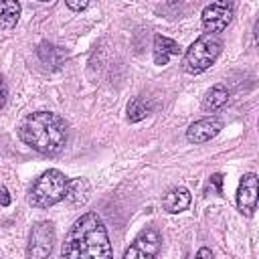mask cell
<instances>
[{"label":"cell","instance_id":"6da1fadb","mask_svg":"<svg viewBox=\"0 0 259 259\" xmlns=\"http://www.w3.org/2000/svg\"><path fill=\"white\" fill-rule=\"evenodd\" d=\"M63 257L71 259H95V257H111V245L107 237V229L97 212H85L81 214L71 231L67 233V239L63 243Z\"/></svg>","mask_w":259,"mask_h":259},{"label":"cell","instance_id":"7a4b0ae2","mask_svg":"<svg viewBox=\"0 0 259 259\" xmlns=\"http://www.w3.org/2000/svg\"><path fill=\"white\" fill-rule=\"evenodd\" d=\"M18 136L38 154L55 156L67 144V123L53 111H34L20 121Z\"/></svg>","mask_w":259,"mask_h":259},{"label":"cell","instance_id":"3957f363","mask_svg":"<svg viewBox=\"0 0 259 259\" xmlns=\"http://www.w3.org/2000/svg\"><path fill=\"white\" fill-rule=\"evenodd\" d=\"M67 184H69V178L61 170L51 168L34 180V184L28 192V202L34 208H49L65 198Z\"/></svg>","mask_w":259,"mask_h":259},{"label":"cell","instance_id":"277c9868","mask_svg":"<svg viewBox=\"0 0 259 259\" xmlns=\"http://www.w3.org/2000/svg\"><path fill=\"white\" fill-rule=\"evenodd\" d=\"M221 49H223V40H221L219 34L206 32V34L198 36L186 49L184 59H182V69L186 73H190V75L206 71L217 61V57L221 55Z\"/></svg>","mask_w":259,"mask_h":259},{"label":"cell","instance_id":"5b68a950","mask_svg":"<svg viewBox=\"0 0 259 259\" xmlns=\"http://www.w3.org/2000/svg\"><path fill=\"white\" fill-rule=\"evenodd\" d=\"M53 245H55V227L49 221H40L30 229L26 255L32 259H42L51 255Z\"/></svg>","mask_w":259,"mask_h":259},{"label":"cell","instance_id":"8992f818","mask_svg":"<svg viewBox=\"0 0 259 259\" xmlns=\"http://www.w3.org/2000/svg\"><path fill=\"white\" fill-rule=\"evenodd\" d=\"M162 245V237L158 229H144L134 243L123 251V259H152L158 255Z\"/></svg>","mask_w":259,"mask_h":259},{"label":"cell","instance_id":"52a82bcc","mask_svg":"<svg viewBox=\"0 0 259 259\" xmlns=\"http://www.w3.org/2000/svg\"><path fill=\"white\" fill-rule=\"evenodd\" d=\"M233 20V2L231 0H214L202 10V26L206 32H223Z\"/></svg>","mask_w":259,"mask_h":259},{"label":"cell","instance_id":"ba28073f","mask_svg":"<svg viewBox=\"0 0 259 259\" xmlns=\"http://www.w3.org/2000/svg\"><path fill=\"white\" fill-rule=\"evenodd\" d=\"M257 192H259L257 174H253V172L243 174V178L239 182V190H237V208L245 217L253 214V210L257 206Z\"/></svg>","mask_w":259,"mask_h":259},{"label":"cell","instance_id":"9c48e42d","mask_svg":"<svg viewBox=\"0 0 259 259\" xmlns=\"http://www.w3.org/2000/svg\"><path fill=\"white\" fill-rule=\"evenodd\" d=\"M223 130V121L214 115L210 117H202L198 121H194L188 130H186V140L190 144H204L208 140H212L219 132Z\"/></svg>","mask_w":259,"mask_h":259},{"label":"cell","instance_id":"30bf717a","mask_svg":"<svg viewBox=\"0 0 259 259\" xmlns=\"http://www.w3.org/2000/svg\"><path fill=\"white\" fill-rule=\"evenodd\" d=\"M36 55H38V59L42 61V65H47V67H51V69H61V67L65 65V61H67V53H65L61 47L51 45V42H47V40L38 45Z\"/></svg>","mask_w":259,"mask_h":259},{"label":"cell","instance_id":"8fae6325","mask_svg":"<svg viewBox=\"0 0 259 259\" xmlns=\"http://www.w3.org/2000/svg\"><path fill=\"white\" fill-rule=\"evenodd\" d=\"M180 45L168 36L156 34L154 36V61L156 65H166L172 55H180Z\"/></svg>","mask_w":259,"mask_h":259},{"label":"cell","instance_id":"7c38bea8","mask_svg":"<svg viewBox=\"0 0 259 259\" xmlns=\"http://www.w3.org/2000/svg\"><path fill=\"white\" fill-rule=\"evenodd\" d=\"M190 198H192L190 192H188L186 188L178 186V188H172V190L162 198V206H164V210L176 214V212H182V210L188 208Z\"/></svg>","mask_w":259,"mask_h":259},{"label":"cell","instance_id":"4fadbf2b","mask_svg":"<svg viewBox=\"0 0 259 259\" xmlns=\"http://www.w3.org/2000/svg\"><path fill=\"white\" fill-rule=\"evenodd\" d=\"M227 101H229V91H227V87H225L223 83H217V85H212V87L206 91V95L202 97V109L214 113V111H219L223 105H227Z\"/></svg>","mask_w":259,"mask_h":259},{"label":"cell","instance_id":"5bb4252c","mask_svg":"<svg viewBox=\"0 0 259 259\" xmlns=\"http://www.w3.org/2000/svg\"><path fill=\"white\" fill-rule=\"evenodd\" d=\"M20 16V2L18 0H0V26L12 28L16 26Z\"/></svg>","mask_w":259,"mask_h":259},{"label":"cell","instance_id":"9a60e30c","mask_svg":"<svg viewBox=\"0 0 259 259\" xmlns=\"http://www.w3.org/2000/svg\"><path fill=\"white\" fill-rule=\"evenodd\" d=\"M65 198L73 204H83L87 198H89V184L87 180L83 178H77L73 182L67 184V192H65Z\"/></svg>","mask_w":259,"mask_h":259},{"label":"cell","instance_id":"2e32d148","mask_svg":"<svg viewBox=\"0 0 259 259\" xmlns=\"http://www.w3.org/2000/svg\"><path fill=\"white\" fill-rule=\"evenodd\" d=\"M150 111H152V105H150L146 99H142V97H134V99L127 103V119H130L132 123L142 121L146 115H150Z\"/></svg>","mask_w":259,"mask_h":259},{"label":"cell","instance_id":"e0dca14e","mask_svg":"<svg viewBox=\"0 0 259 259\" xmlns=\"http://www.w3.org/2000/svg\"><path fill=\"white\" fill-rule=\"evenodd\" d=\"M210 192H214V194H221L223 192V174H212L208 178L206 188H204V194H210Z\"/></svg>","mask_w":259,"mask_h":259},{"label":"cell","instance_id":"ac0fdd59","mask_svg":"<svg viewBox=\"0 0 259 259\" xmlns=\"http://www.w3.org/2000/svg\"><path fill=\"white\" fill-rule=\"evenodd\" d=\"M65 2H67V6H69L71 10H75V12L85 10L87 4H89V0H65Z\"/></svg>","mask_w":259,"mask_h":259},{"label":"cell","instance_id":"d6986e66","mask_svg":"<svg viewBox=\"0 0 259 259\" xmlns=\"http://www.w3.org/2000/svg\"><path fill=\"white\" fill-rule=\"evenodd\" d=\"M6 97H8V91H6V83H4V79L0 77V109L4 107V103H6Z\"/></svg>","mask_w":259,"mask_h":259},{"label":"cell","instance_id":"ffe728a7","mask_svg":"<svg viewBox=\"0 0 259 259\" xmlns=\"http://www.w3.org/2000/svg\"><path fill=\"white\" fill-rule=\"evenodd\" d=\"M0 204L2 206H8L10 204V196H8V190L2 186V190H0Z\"/></svg>","mask_w":259,"mask_h":259},{"label":"cell","instance_id":"44dd1931","mask_svg":"<svg viewBox=\"0 0 259 259\" xmlns=\"http://www.w3.org/2000/svg\"><path fill=\"white\" fill-rule=\"evenodd\" d=\"M196 257H212V251H210V249H200V251L196 253Z\"/></svg>","mask_w":259,"mask_h":259},{"label":"cell","instance_id":"7402d4cb","mask_svg":"<svg viewBox=\"0 0 259 259\" xmlns=\"http://www.w3.org/2000/svg\"><path fill=\"white\" fill-rule=\"evenodd\" d=\"M40 2H49V0H40Z\"/></svg>","mask_w":259,"mask_h":259}]
</instances>
